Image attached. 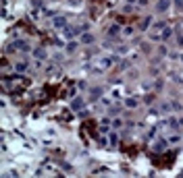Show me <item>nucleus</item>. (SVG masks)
Wrapping results in <instances>:
<instances>
[{"instance_id": "nucleus-1", "label": "nucleus", "mask_w": 183, "mask_h": 178, "mask_svg": "<svg viewBox=\"0 0 183 178\" xmlns=\"http://www.w3.org/2000/svg\"><path fill=\"white\" fill-rule=\"evenodd\" d=\"M8 50H11V52H17V50H19V52H29L31 48H29V44L25 40H17V41H13V46Z\"/></svg>"}, {"instance_id": "nucleus-2", "label": "nucleus", "mask_w": 183, "mask_h": 178, "mask_svg": "<svg viewBox=\"0 0 183 178\" xmlns=\"http://www.w3.org/2000/svg\"><path fill=\"white\" fill-rule=\"evenodd\" d=\"M13 70L15 73H27L29 70V60H15V64H13Z\"/></svg>"}, {"instance_id": "nucleus-3", "label": "nucleus", "mask_w": 183, "mask_h": 178, "mask_svg": "<svg viewBox=\"0 0 183 178\" xmlns=\"http://www.w3.org/2000/svg\"><path fill=\"white\" fill-rule=\"evenodd\" d=\"M52 25L56 29H67V19L65 17H52Z\"/></svg>"}, {"instance_id": "nucleus-4", "label": "nucleus", "mask_w": 183, "mask_h": 178, "mask_svg": "<svg viewBox=\"0 0 183 178\" xmlns=\"http://www.w3.org/2000/svg\"><path fill=\"white\" fill-rule=\"evenodd\" d=\"M92 41H94V35L87 33V31H83V33H81V37H79V44H83V46H90Z\"/></svg>"}, {"instance_id": "nucleus-5", "label": "nucleus", "mask_w": 183, "mask_h": 178, "mask_svg": "<svg viewBox=\"0 0 183 178\" xmlns=\"http://www.w3.org/2000/svg\"><path fill=\"white\" fill-rule=\"evenodd\" d=\"M171 0H158V4H156V8H158V13H164L167 8H169Z\"/></svg>"}, {"instance_id": "nucleus-6", "label": "nucleus", "mask_w": 183, "mask_h": 178, "mask_svg": "<svg viewBox=\"0 0 183 178\" xmlns=\"http://www.w3.org/2000/svg\"><path fill=\"white\" fill-rule=\"evenodd\" d=\"M33 56L38 60H44V58H46V52H44L42 48H33Z\"/></svg>"}, {"instance_id": "nucleus-7", "label": "nucleus", "mask_w": 183, "mask_h": 178, "mask_svg": "<svg viewBox=\"0 0 183 178\" xmlns=\"http://www.w3.org/2000/svg\"><path fill=\"white\" fill-rule=\"evenodd\" d=\"M102 97V87H94L92 89V100H100Z\"/></svg>"}, {"instance_id": "nucleus-8", "label": "nucleus", "mask_w": 183, "mask_h": 178, "mask_svg": "<svg viewBox=\"0 0 183 178\" xmlns=\"http://www.w3.org/2000/svg\"><path fill=\"white\" fill-rule=\"evenodd\" d=\"M75 50H77V41H75V40H71L69 44H67V52H69V54H73Z\"/></svg>"}, {"instance_id": "nucleus-9", "label": "nucleus", "mask_w": 183, "mask_h": 178, "mask_svg": "<svg viewBox=\"0 0 183 178\" xmlns=\"http://www.w3.org/2000/svg\"><path fill=\"white\" fill-rule=\"evenodd\" d=\"M110 126H113V129H121V126H123V120H121L119 116L113 118V120H110Z\"/></svg>"}, {"instance_id": "nucleus-10", "label": "nucleus", "mask_w": 183, "mask_h": 178, "mask_svg": "<svg viewBox=\"0 0 183 178\" xmlns=\"http://www.w3.org/2000/svg\"><path fill=\"white\" fill-rule=\"evenodd\" d=\"M121 33V27L119 25H110V29H108V35H119Z\"/></svg>"}, {"instance_id": "nucleus-11", "label": "nucleus", "mask_w": 183, "mask_h": 178, "mask_svg": "<svg viewBox=\"0 0 183 178\" xmlns=\"http://www.w3.org/2000/svg\"><path fill=\"white\" fill-rule=\"evenodd\" d=\"M127 108H137V104H140V102H137V100H135V97H129V100H127Z\"/></svg>"}, {"instance_id": "nucleus-12", "label": "nucleus", "mask_w": 183, "mask_h": 178, "mask_svg": "<svg viewBox=\"0 0 183 178\" xmlns=\"http://www.w3.org/2000/svg\"><path fill=\"white\" fill-rule=\"evenodd\" d=\"M71 106H73V108H75V110L83 108V100H79V97H77V100H73V104H71Z\"/></svg>"}, {"instance_id": "nucleus-13", "label": "nucleus", "mask_w": 183, "mask_h": 178, "mask_svg": "<svg viewBox=\"0 0 183 178\" xmlns=\"http://www.w3.org/2000/svg\"><path fill=\"white\" fill-rule=\"evenodd\" d=\"M171 108H173V110H177V112H181V110H183V106H181L179 102H171Z\"/></svg>"}, {"instance_id": "nucleus-14", "label": "nucleus", "mask_w": 183, "mask_h": 178, "mask_svg": "<svg viewBox=\"0 0 183 178\" xmlns=\"http://www.w3.org/2000/svg\"><path fill=\"white\" fill-rule=\"evenodd\" d=\"M150 23H152V19H144V21H141V27H140V29H148Z\"/></svg>"}, {"instance_id": "nucleus-15", "label": "nucleus", "mask_w": 183, "mask_h": 178, "mask_svg": "<svg viewBox=\"0 0 183 178\" xmlns=\"http://www.w3.org/2000/svg\"><path fill=\"white\" fill-rule=\"evenodd\" d=\"M177 46L183 48V33H177Z\"/></svg>"}, {"instance_id": "nucleus-16", "label": "nucleus", "mask_w": 183, "mask_h": 178, "mask_svg": "<svg viewBox=\"0 0 183 178\" xmlns=\"http://www.w3.org/2000/svg\"><path fill=\"white\" fill-rule=\"evenodd\" d=\"M179 62H181V64H183V54H181V56H179Z\"/></svg>"}]
</instances>
